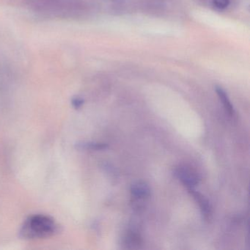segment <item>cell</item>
Instances as JSON below:
<instances>
[{
  "label": "cell",
  "instance_id": "obj_1",
  "mask_svg": "<svg viewBox=\"0 0 250 250\" xmlns=\"http://www.w3.org/2000/svg\"><path fill=\"white\" fill-rule=\"evenodd\" d=\"M61 227L49 215L36 213L27 217L20 229L23 239L36 240L51 238L59 233Z\"/></svg>",
  "mask_w": 250,
  "mask_h": 250
},
{
  "label": "cell",
  "instance_id": "obj_2",
  "mask_svg": "<svg viewBox=\"0 0 250 250\" xmlns=\"http://www.w3.org/2000/svg\"><path fill=\"white\" fill-rule=\"evenodd\" d=\"M27 2L36 12L58 18L75 17L83 10L80 0H27Z\"/></svg>",
  "mask_w": 250,
  "mask_h": 250
},
{
  "label": "cell",
  "instance_id": "obj_3",
  "mask_svg": "<svg viewBox=\"0 0 250 250\" xmlns=\"http://www.w3.org/2000/svg\"><path fill=\"white\" fill-rule=\"evenodd\" d=\"M174 173L187 188H194L200 181V177L197 172L186 165L177 167Z\"/></svg>",
  "mask_w": 250,
  "mask_h": 250
},
{
  "label": "cell",
  "instance_id": "obj_4",
  "mask_svg": "<svg viewBox=\"0 0 250 250\" xmlns=\"http://www.w3.org/2000/svg\"><path fill=\"white\" fill-rule=\"evenodd\" d=\"M187 189L200 206V210L204 219L207 221L210 220L212 216V207L209 200L199 191H196L194 188H189Z\"/></svg>",
  "mask_w": 250,
  "mask_h": 250
},
{
  "label": "cell",
  "instance_id": "obj_5",
  "mask_svg": "<svg viewBox=\"0 0 250 250\" xmlns=\"http://www.w3.org/2000/svg\"><path fill=\"white\" fill-rule=\"evenodd\" d=\"M131 193L135 200H146L150 196V187L144 181H136L131 185Z\"/></svg>",
  "mask_w": 250,
  "mask_h": 250
},
{
  "label": "cell",
  "instance_id": "obj_6",
  "mask_svg": "<svg viewBox=\"0 0 250 250\" xmlns=\"http://www.w3.org/2000/svg\"><path fill=\"white\" fill-rule=\"evenodd\" d=\"M76 147L80 150H103L108 148V145L94 142H79L76 144Z\"/></svg>",
  "mask_w": 250,
  "mask_h": 250
},
{
  "label": "cell",
  "instance_id": "obj_7",
  "mask_svg": "<svg viewBox=\"0 0 250 250\" xmlns=\"http://www.w3.org/2000/svg\"><path fill=\"white\" fill-rule=\"evenodd\" d=\"M216 92L221 102H222V104H223L224 107H225V110L228 112V115L229 116H232L234 113H235V111H234V108L232 106V104H231L230 101L228 99L226 92L224 90V89L219 87V86L216 87Z\"/></svg>",
  "mask_w": 250,
  "mask_h": 250
},
{
  "label": "cell",
  "instance_id": "obj_8",
  "mask_svg": "<svg viewBox=\"0 0 250 250\" xmlns=\"http://www.w3.org/2000/svg\"><path fill=\"white\" fill-rule=\"evenodd\" d=\"M141 244L142 240L140 235L135 232H131L125 238V244L128 248H139V246Z\"/></svg>",
  "mask_w": 250,
  "mask_h": 250
},
{
  "label": "cell",
  "instance_id": "obj_9",
  "mask_svg": "<svg viewBox=\"0 0 250 250\" xmlns=\"http://www.w3.org/2000/svg\"><path fill=\"white\" fill-rule=\"evenodd\" d=\"M84 99L80 97V96H74V97H73L72 99H71V105H72L73 108L77 109V110L81 109L83 105H84Z\"/></svg>",
  "mask_w": 250,
  "mask_h": 250
},
{
  "label": "cell",
  "instance_id": "obj_10",
  "mask_svg": "<svg viewBox=\"0 0 250 250\" xmlns=\"http://www.w3.org/2000/svg\"><path fill=\"white\" fill-rule=\"evenodd\" d=\"M229 0H213V6L218 9H225L229 5Z\"/></svg>",
  "mask_w": 250,
  "mask_h": 250
}]
</instances>
